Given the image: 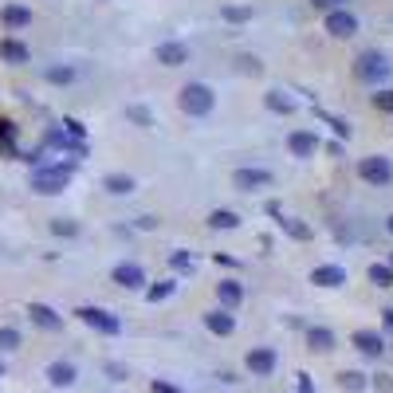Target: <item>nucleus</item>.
Instances as JSON below:
<instances>
[{"label": "nucleus", "mask_w": 393, "mask_h": 393, "mask_svg": "<svg viewBox=\"0 0 393 393\" xmlns=\"http://www.w3.org/2000/svg\"><path fill=\"white\" fill-rule=\"evenodd\" d=\"M213 91L205 87V83H189V87H181V110H185V114H208V110H213Z\"/></svg>", "instance_id": "1"}, {"label": "nucleus", "mask_w": 393, "mask_h": 393, "mask_svg": "<svg viewBox=\"0 0 393 393\" xmlns=\"http://www.w3.org/2000/svg\"><path fill=\"white\" fill-rule=\"evenodd\" d=\"M71 185V169H36L32 173V189L44 196H55Z\"/></svg>", "instance_id": "2"}, {"label": "nucleus", "mask_w": 393, "mask_h": 393, "mask_svg": "<svg viewBox=\"0 0 393 393\" xmlns=\"http://www.w3.org/2000/svg\"><path fill=\"white\" fill-rule=\"evenodd\" d=\"M358 173H362V181H370V185H389L393 181V166H389V157H382V154L362 157Z\"/></svg>", "instance_id": "3"}, {"label": "nucleus", "mask_w": 393, "mask_h": 393, "mask_svg": "<svg viewBox=\"0 0 393 393\" xmlns=\"http://www.w3.org/2000/svg\"><path fill=\"white\" fill-rule=\"evenodd\" d=\"M79 319H83L87 326H95V331H102V334H118V331H122V323H118L110 311H102V307H83Z\"/></svg>", "instance_id": "4"}, {"label": "nucleus", "mask_w": 393, "mask_h": 393, "mask_svg": "<svg viewBox=\"0 0 393 393\" xmlns=\"http://www.w3.org/2000/svg\"><path fill=\"white\" fill-rule=\"evenodd\" d=\"M358 75L370 79V83H373V79H385V75H389V59L378 55V51H366V55L358 59Z\"/></svg>", "instance_id": "5"}, {"label": "nucleus", "mask_w": 393, "mask_h": 393, "mask_svg": "<svg viewBox=\"0 0 393 393\" xmlns=\"http://www.w3.org/2000/svg\"><path fill=\"white\" fill-rule=\"evenodd\" d=\"M232 185L244 189V193H252V189L272 185V173H267V169H236V173H232Z\"/></svg>", "instance_id": "6"}, {"label": "nucleus", "mask_w": 393, "mask_h": 393, "mask_svg": "<svg viewBox=\"0 0 393 393\" xmlns=\"http://www.w3.org/2000/svg\"><path fill=\"white\" fill-rule=\"evenodd\" d=\"M326 32H331V36H338V39H346V36H354V32H358V20H354L346 8H334L331 16H326Z\"/></svg>", "instance_id": "7"}, {"label": "nucleus", "mask_w": 393, "mask_h": 393, "mask_svg": "<svg viewBox=\"0 0 393 393\" xmlns=\"http://www.w3.org/2000/svg\"><path fill=\"white\" fill-rule=\"evenodd\" d=\"M248 370H252L255 378H267V373L275 370V350H267V346H255V350H248Z\"/></svg>", "instance_id": "8"}, {"label": "nucleus", "mask_w": 393, "mask_h": 393, "mask_svg": "<svg viewBox=\"0 0 393 393\" xmlns=\"http://www.w3.org/2000/svg\"><path fill=\"white\" fill-rule=\"evenodd\" d=\"M28 314H32V323L44 326V331H63V319H59V314L51 311L48 303H32V307H28Z\"/></svg>", "instance_id": "9"}, {"label": "nucleus", "mask_w": 393, "mask_h": 393, "mask_svg": "<svg viewBox=\"0 0 393 393\" xmlns=\"http://www.w3.org/2000/svg\"><path fill=\"white\" fill-rule=\"evenodd\" d=\"M311 279H314L319 287H342V284H346V267L323 264V267H314V272H311Z\"/></svg>", "instance_id": "10"}, {"label": "nucleus", "mask_w": 393, "mask_h": 393, "mask_svg": "<svg viewBox=\"0 0 393 393\" xmlns=\"http://www.w3.org/2000/svg\"><path fill=\"white\" fill-rule=\"evenodd\" d=\"M287 146H291L295 157H311L314 149H319V138H314L311 130H295V134L287 138Z\"/></svg>", "instance_id": "11"}, {"label": "nucleus", "mask_w": 393, "mask_h": 393, "mask_svg": "<svg viewBox=\"0 0 393 393\" xmlns=\"http://www.w3.org/2000/svg\"><path fill=\"white\" fill-rule=\"evenodd\" d=\"M157 63L181 67V63H189V48H185V44H161V48H157Z\"/></svg>", "instance_id": "12"}, {"label": "nucleus", "mask_w": 393, "mask_h": 393, "mask_svg": "<svg viewBox=\"0 0 393 393\" xmlns=\"http://www.w3.org/2000/svg\"><path fill=\"white\" fill-rule=\"evenodd\" d=\"M114 284L118 287H142V284H146V275H142V267H138V264H118L114 267Z\"/></svg>", "instance_id": "13"}, {"label": "nucleus", "mask_w": 393, "mask_h": 393, "mask_svg": "<svg viewBox=\"0 0 393 393\" xmlns=\"http://www.w3.org/2000/svg\"><path fill=\"white\" fill-rule=\"evenodd\" d=\"M0 59H4V63H28L32 51L24 48L20 39H0Z\"/></svg>", "instance_id": "14"}, {"label": "nucleus", "mask_w": 393, "mask_h": 393, "mask_svg": "<svg viewBox=\"0 0 393 393\" xmlns=\"http://www.w3.org/2000/svg\"><path fill=\"white\" fill-rule=\"evenodd\" d=\"M0 20H4V28H28V24H32V8H24V4H8V8L0 12Z\"/></svg>", "instance_id": "15"}, {"label": "nucleus", "mask_w": 393, "mask_h": 393, "mask_svg": "<svg viewBox=\"0 0 393 393\" xmlns=\"http://www.w3.org/2000/svg\"><path fill=\"white\" fill-rule=\"evenodd\" d=\"M354 346H358L362 354H370V358H378V354L385 350L382 334H373V331H358V334H354Z\"/></svg>", "instance_id": "16"}, {"label": "nucleus", "mask_w": 393, "mask_h": 393, "mask_svg": "<svg viewBox=\"0 0 393 393\" xmlns=\"http://www.w3.org/2000/svg\"><path fill=\"white\" fill-rule=\"evenodd\" d=\"M48 382L51 385H75V366L71 362H51L48 366Z\"/></svg>", "instance_id": "17"}, {"label": "nucleus", "mask_w": 393, "mask_h": 393, "mask_svg": "<svg viewBox=\"0 0 393 393\" xmlns=\"http://www.w3.org/2000/svg\"><path fill=\"white\" fill-rule=\"evenodd\" d=\"M205 326H208V331H213V334H232V314H228V311H208L205 314Z\"/></svg>", "instance_id": "18"}, {"label": "nucleus", "mask_w": 393, "mask_h": 393, "mask_svg": "<svg viewBox=\"0 0 393 393\" xmlns=\"http://www.w3.org/2000/svg\"><path fill=\"white\" fill-rule=\"evenodd\" d=\"M216 295H220V303H225V307H236L240 299H244V291H240V284H236V279H225V284L216 287Z\"/></svg>", "instance_id": "19"}, {"label": "nucleus", "mask_w": 393, "mask_h": 393, "mask_svg": "<svg viewBox=\"0 0 393 393\" xmlns=\"http://www.w3.org/2000/svg\"><path fill=\"white\" fill-rule=\"evenodd\" d=\"M307 342H311V350H331V346H334V334L326 331V326H311Z\"/></svg>", "instance_id": "20"}, {"label": "nucleus", "mask_w": 393, "mask_h": 393, "mask_svg": "<svg viewBox=\"0 0 393 393\" xmlns=\"http://www.w3.org/2000/svg\"><path fill=\"white\" fill-rule=\"evenodd\" d=\"M102 185H107V189H110V193H118V196H122V193H130V189H134V177H122V173H110V177H107V181H102Z\"/></svg>", "instance_id": "21"}, {"label": "nucleus", "mask_w": 393, "mask_h": 393, "mask_svg": "<svg viewBox=\"0 0 393 393\" xmlns=\"http://www.w3.org/2000/svg\"><path fill=\"white\" fill-rule=\"evenodd\" d=\"M208 225H213V228H236V225H240V216L228 213V208H216V213L208 216Z\"/></svg>", "instance_id": "22"}, {"label": "nucleus", "mask_w": 393, "mask_h": 393, "mask_svg": "<svg viewBox=\"0 0 393 393\" xmlns=\"http://www.w3.org/2000/svg\"><path fill=\"white\" fill-rule=\"evenodd\" d=\"M370 279H373L378 287H393V267H389V264H373V267H370Z\"/></svg>", "instance_id": "23"}, {"label": "nucleus", "mask_w": 393, "mask_h": 393, "mask_svg": "<svg viewBox=\"0 0 393 393\" xmlns=\"http://www.w3.org/2000/svg\"><path fill=\"white\" fill-rule=\"evenodd\" d=\"M267 107H272V110H284V114H291L295 102H291V98H284V91H272V95H267Z\"/></svg>", "instance_id": "24"}, {"label": "nucleus", "mask_w": 393, "mask_h": 393, "mask_svg": "<svg viewBox=\"0 0 393 393\" xmlns=\"http://www.w3.org/2000/svg\"><path fill=\"white\" fill-rule=\"evenodd\" d=\"M20 346V331H12V326H0V350H16Z\"/></svg>", "instance_id": "25"}, {"label": "nucleus", "mask_w": 393, "mask_h": 393, "mask_svg": "<svg viewBox=\"0 0 393 393\" xmlns=\"http://www.w3.org/2000/svg\"><path fill=\"white\" fill-rule=\"evenodd\" d=\"M126 118H134L138 126H154V118H149L146 107H126Z\"/></svg>", "instance_id": "26"}, {"label": "nucleus", "mask_w": 393, "mask_h": 393, "mask_svg": "<svg viewBox=\"0 0 393 393\" xmlns=\"http://www.w3.org/2000/svg\"><path fill=\"white\" fill-rule=\"evenodd\" d=\"M48 79H51V83H71V79H75V71H71V67H51Z\"/></svg>", "instance_id": "27"}, {"label": "nucleus", "mask_w": 393, "mask_h": 393, "mask_svg": "<svg viewBox=\"0 0 393 393\" xmlns=\"http://www.w3.org/2000/svg\"><path fill=\"white\" fill-rule=\"evenodd\" d=\"M373 107H378V110H389V114H393V91H382V95H373Z\"/></svg>", "instance_id": "28"}, {"label": "nucleus", "mask_w": 393, "mask_h": 393, "mask_svg": "<svg viewBox=\"0 0 393 393\" xmlns=\"http://www.w3.org/2000/svg\"><path fill=\"white\" fill-rule=\"evenodd\" d=\"M342 385H346V389H350V393H358V389H362V373H342Z\"/></svg>", "instance_id": "29"}, {"label": "nucleus", "mask_w": 393, "mask_h": 393, "mask_svg": "<svg viewBox=\"0 0 393 393\" xmlns=\"http://www.w3.org/2000/svg\"><path fill=\"white\" fill-rule=\"evenodd\" d=\"M169 291H173V284H157V287H149L146 295H149V303H157V299H166Z\"/></svg>", "instance_id": "30"}, {"label": "nucleus", "mask_w": 393, "mask_h": 393, "mask_svg": "<svg viewBox=\"0 0 393 393\" xmlns=\"http://www.w3.org/2000/svg\"><path fill=\"white\" fill-rule=\"evenodd\" d=\"M51 232H59V236H75L79 228L71 225V220H55V225H51Z\"/></svg>", "instance_id": "31"}, {"label": "nucleus", "mask_w": 393, "mask_h": 393, "mask_svg": "<svg viewBox=\"0 0 393 393\" xmlns=\"http://www.w3.org/2000/svg\"><path fill=\"white\" fill-rule=\"evenodd\" d=\"M284 225H287V232H291V236H299V240H307V236H311L303 225H299V220H284Z\"/></svg>", "instance_id": "32"}, {"label": "nucleus", "mask_w": 393, "mask_h": 393, "mask_svg": "<svg viewBox=\"0 0 393 393\" xmlns=\"http://www.w3.org/2000/svg\"><path fill=\"white\" fill-rule=\"evenodd\" d=\"M173 267H177V272H185V267H193V255L177 252V255H173Z\"/></svg>", "instance_id": "33"}, {"label": "nucleus", "mask_w": 393, "mask_h": 393, "mask_svg": "<svg viewBox=\"0 0 393 393\" xmlns=\"http://www.w3.org/2000/svg\"><path fill=\"white\" fill-rule=\"evenodd\" d=\"M228 20H248V8H225Z\"/></svg>", "instance_id": "34"}, {"label": "nucleus", "mask_w": 393, "mask_h": 393, "mask_svg": "<svg viewBox=\"0 0 393 393\" xmlns=\"http://www.w3.org/2000/svg\"><path fill=\"white\" fill-rule=\"evenodd\" d=\"M154 393H181L177 385H169V382H154Z\"/></svg>", "instance_id": "35"}, {"label": "nucleus", "mask_w": 393, "mask_h": 393, "mask_svg": "<svg viewBox=\"0 0 393 393\" xmlns=\"http://www.w3.org/2000/svg\"><path fill=\"white\" fill-rule=\"evenodd\" d=\"M311 4H314V8H331V12H334L338 4H342V0H311Z\"/></svg>", "instance_id": "36"}, {"label": "nucleus", "mask_w": 393, "mask_h": 393, "mask_svg": "<svg viewBox=\"0 0 393 393\" xmlns=\"http://www.w3.org/2000/svg\"><path fill=\"white\" fill-rule=\"evenodd\" d=\"M385 326H389V331H393V311H385Z\"/></svg>", "instance_id": "37"}, {"label": "nucleus", "mask_w": 393, "mask_h": 393, "mask_svg": "<svg viewBox=\"0 0 393 393\" xmlns=\"http://www.w3.org/2000/svg\"><path fill=\"white\" fill-rule=\"evenodd\" d=\"M389 232H393V216H389Z\"/></svg>", "instance_id": "38"}, {"label": "nucleus", "mask_w": 393, "mask_h": 393, "mask_svg": "<svg viewBox=\"0 0 393 393\" xmlns=\"http://www.w3.org/2000/svg\"><path fill=\"white\" fill-rule=\"evenodd\" d=\"M0 378H4V366H0Z\"/></svg>", "instance_id": "39"}, {"label": "nucleus", "mask_w": 393, "mask_h": 393, "mask_svg": "<svg viewBox=\"0 0 393 393\" xmlns=\"http://www.w3.org/2000/svg\"><path fill=\"white\" fill-rule=\"evenodd\" d=\"M389 267H393V260H389Z\"/></svg>", "instance_id": "40"}]
</instances>
